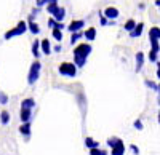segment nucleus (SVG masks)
<instances>
[{
    "instance_id": "obj_1",
    "label": "nucleus",
    "mask_w": 160,
    "mask_h": 155,
    "mask_svg": "<svg viewBox=\"0 0 160 155\" xmlns=\"http://www.w3.org/2000/svg\"><path fill=\"white\" fill-rule=\"evenodd\" d=\"M91 53V45L90 43H80L74 48V62L77 67H83L87 64V58Z\"/></svg>"
},
{
    "instance_id": "obj_2",
    "label": "nucleus",
    "mask_w": 160,
    "mask_h": 155,
    "mask_svg": "<svg viewBox=\"0 0 160 155\" xmlns=\"http://www.w3.org/2000/svg\"><path fill=\"white\" fill-rule=\"evenodd\" d=\"M40 69H42V64H40L38 61H34V62H32V66H31V69H29V75H28V82H29V85H34V83L38 80Z\"/></svg>"
},
{
    "instance_id": "obj_3",
    "label": "nucleus",
    "mask_w": 160,
    "mask_h": 155,
    "mask_svg": "<svg viewBox=\"0 0 160 155\" xmlns=\"http://www.w3.org/2000/svg\"><path fill=\"white\" fill-rule=\"evenodd\" d=\"M28 29H29V26L26 24L24 21H19V22H18V26H16L15 29H11V31H8V32L5 34V40H10L11 37H16V35H22Z\"/></svg>"
},
{
    "instance_id": "obj_4",
    "label": "nucleus",
    "mask_w": 160,
    "mask_h": 155,
    "mask_svg": "<svg viewBox=\"0 0 160 155\" xmlns=\"http://www.w3.org/2000/svg\"><path fill=\"white\" fill-rule=\"evenodd\" d=\"M59 74L66 77H75L77 74V64L75 62H62L59 66Z\"/></svg>"
},
{
    "instance_id": "obj_5",
    "label": "nucleus",
    "mask_w": 160,
    "mask_h": 155,
    "mask_svg": "<svg viewBox=\"0 0 160 155\" xmlns=\"http://www.w3.org/2000/svg\"><path fill=\"white\" fill-rule=\"evenodd\" d=\"M104 16L108 18V19H115V18H118V10L115 8V7H108L104 10Z\"/></svg>"
},
{
    "instance_id": "obj_6",
    "label": "nucleus",
    "mask_w": 160,
    "mask_h": 155,
    "mask_svg": "<svg viewBox=\"0 0 160 155\" xmlns=\"http://www.w3.org/2000/svg\"><path fill=\"white\" fill-rule=\"evenodd\" d=\"M85 26V22L82 21V19H77V21H72L69 26H68V29L71 31V32H78L80 29H82Z\"/></svg>"
},
{
    "instance_id": "obj_7",
    "label": "nucleus",
    "mask_w": 160,
    "mask_h": 155,
    "mask_svg": "<svg viewBox=\"0 0 160 155\" xmlns=\"http://www.w3.org/2000/svg\"><path fill=\"white\" fill-rule=\"evenodd\" d=\"M32 109H21V114H19V117H21V122H31L32 119Z\"/></svg>"
},
{
    "instance_id": "obj_8",
    "label": "nucleus",
    "mask_w": 160,
    "mask_h": 155,
    "mask_svg": "<svg viewBox=\"0 0 160 155\" xmlns=\"http://www.w3.org/2000/svg\"><path fill=\"white\" fill-rule=\"evenodd\" d=\"M123 153H125V144H123V141H122V143H118L115 147H112L111 155H123Z\"/></svg>"
},
{
    "instance_id": "obj_9",
    "label": "nucleus",
    "mask_w": 160,
    "mask_h": 155,
    "mask_svg": "<svg viewBox=\"0 0 160 155\" xmlns=\"http://www.w3.org/2000/svg\"><path fill=\"white\" fill-rule=\"evenodd\" d=\"M19 133H21L22 136L28 138V136L31 134V123H29V122H24V123L19 126Z\"/></svg>"
},
{
    "instance_id": "obj_10",
    "label": "nucleus",
    "mask_w": 160,
    "mask_h": 155,
    "mask_svg": "<svg viewBox=\"0 0 160 155\" xmlns=\"http://www.w3.org/2000/svg\"><path fill=\"white\" fill-rule=\"evenodd\" d=\"M64 16H66V10H64L62 7H58V8H56V11L53 13V18H55L56 21H62V19H64Z\"/></svg>"
},
{
    "instance_id": "obj_11",
    "label": "nucleus",
    "mask_w": 160,
    "mask_h": 155,
    "mask_svg": "<svg viewBox=\"0 0 160 155\" xmlns=\"http://www.w3.org/2000/svg\"><path fill=\"white\" fill-rule=\"evenodd\" d=\"M142 29H144V24H142V22H139V24H136V27L130 32V35H131L133 38H138V37L142 34Z\"/></svg>"
},
{
    "instance_id": "obj_12",
    "label": "nucleus",
    "mask_w": 160,
    "mask_h": 155,
    "mask_svg": "<svg viewBox=\"0 0 160 155\" xmlns=\"http://www.w3.org/2000/svg\"><path fill=\"white\" fill-rule=\"evenodd\" d=\"M32 107H35V101L32 98H28L21 102V109H32Z\"/></svg>"
},
{
    "instance_id": "obj_13",
    "label": "nucleus",
    "mask_w": 160,
    "mask_h": 155,
    "mask_svg": "<svg viewBox=\"0 0 160 155\" xmlns=\"http://www.w3.org/2000/svg\"><path fill=\"white\" fill-rule=\"evenodd\" d=\"M40 45H42V53L48 56V55L51 53V45H50V42H48L47 38H45V40H42V42H40Z\"/></svg>"
},
{
    "instance_id": "obj_14",
    "label": "nucleus",
    "mask_w": 160,
    "mask_h": 155,
    "mask_svg": "<svg viewBox=\"0 0 160 155\" xmlns=\"http://www.w3.org/2000/svg\"><path fill=\"white\" fill-rule=\"evenodd\" d=\"M83 35H85L87 40H90V42H91V40H95V38H96V29H95V27H90V29L85 31Z\"/></svg>"
},
{
    "instance_id": "obj_15",
    "label": "nucleus",
    "mask_w": 160,
    "mask_h": 155,
    "mask_svg": "<svg viewBox=\"0 0 160 155\" xmlns=\"http://www.w3.org/2000/svg\"><path fill=\"white\" fill-rule=\"evenodd\" d=\"M142 64H144V55L141 51H138V55H136V72H139L142 69Z\"/></svg>"
},
{
    "instance_id": "obj_16",
    "label": "nucleus",
    "mask_w": 160,
    "mask_h": 155,
    "mask_svg": "<svg viewBox=\"0 0 160 155\" xmlns=\"http://www.w3.org/2000/svg\"><path fill=\"white\" fill-rule=\"evenodd\" d=\"M85 146L88 149H95V147H99V143H98V141H95L93 138H85Z\"/></svg>"
},
{
    "instance_id": "obj_17",
    "label": "nucleus",
    "mask_w": 160,
    "mask_h": 155,
    "mask_svg": "<svg viewBox=\"0 0 160 155\" xmlns=\"http://www.w3.org/2000/svg\"><path fill=\"white\" fill-rule=\"evenodd\" d=\"M40 48H42V45H40L38 40H35V42L32 43V55L35 56V59L40 56Z\"/></svg>"
},
{
    "instance_id": "obj_18",
    "label": "nucleus",
    "mask_w": 160,
    "mask_h": 155,
    "mask_svg": "<svg viewBox=\"0 0 160 155\" xmlns=\"http://www.w3.org/2000/svg\"><path fill=\"white\" fill-rule=\"evenodd\" d=\"M28 26H29V31H31L34 35H37V34L40 32V27H38V26H37L34 21H31V19H29V24H28Z\"/></svg>"
},
{
    "instance_id": "obj_19",
    "label": "nucleus",
    "mask_w": 160,
    "mask_h": 155,
    "mask_svg": "<svg viewBox=\"0 0 160 155\" xmlns=\"http://www.w3.org/2000/svg\"><path fill=\"white\" fill-rule=\"evenodd\" d=\"M149 38H158L160 40V27H152L149 31Z\"/></svg>"
},
{
    "instance_id": "obj_20",
    "label": "nucleus",
    "mask_w": 160,
    "mask_h": 155,
    "mask_svg": "<svg viewBox=\"0 0 160 155\" xmlns=\"http://www.w3.org/2000/svg\"><path fill=\"white\" fill-rule=\"evenodd\" d=\"M151 40V50L157 51V53H160V45H158V38H149Z\"/></svg>"
},
{
    "instance_id": "obj_21",
    "label": "nucleus",
    "mask_w": 160,
    "mask_h": 155,
    "mask_svg": "<svg viewBox=\"0 0 160 155\" xmlns=\"http://www.w3.org/2000/svg\"><path fill=\"white\" fill-rule=\"evenodd\" d=\"M0 122H2V125H8L10 122V114L7 110H3L2 114H0Z\"/></svg>"
},
{
    "instance_id": "obj_22",
    "label": "nucleus",
    "mask_w": 160,
    "mask_h": 155,
    "mask_svg": "<svg viewBox=\"0 0 160 155\" xmlns=\"http://www.w3.org/2000/svg\"><path fill=\"white\" fill-rule=\"evenodd\" d=\"M123 27H125V31H128V32H131L133 29H135V27H136V22H135V21H133V19H128V21L125 22V26H123Z\"/></svg>"
},
{
    "instance_id": "obj_23",
    "label": "nucleus",
    "mask_w": 160,
    "mask_h": 155,
    "mask_svg": "<svg viewBox=\"0 0 160 155\" xmlns=\"http://www.w3.org/2000/svg\"><path fill=\"white\" fill-rule=\"evenodd\" d=\"M118 143H122V139H120V138H109L108 139V146L112 149V147H115Z\"/></svg>"
},
{
    "instance_id": "obj_24",
    "label": "nucleus",
    "mask_w": 160,
    "mask_h": 155,
    "mask_svg": "<svg viewBox=\"0 0 160 155\" xmlns=\"http://www.w3.org/2000/svg\"><path fill=\"white\" fill-rule=\"evenodd\" d=\"M90 155H108V152L99 147H95V149H90Z\"/></svg>"
},
{
    "instance_id": "obj_25",
    "label": "nucleus",
    "mask_w": 160,
    "mask_h": 155,
    "mask_svg": "<svg viewBox=\"0 0 160 155\" xmlns=\"http://www.w3.org/2000/svg\"><path fill=\"white\" fill-rule=\"evenodd\" d=\"M53 37H55L58 42H61L62 40V31L61 29H53Z\"/></svg>"
},
{
    "instance_id": "obj_26",
    "label": "nucleus",
    "mask_w": 160,
    "mask_h": 155,
    "mask_svg": "<svg viewBox=\"0 0 160 155\" xmlns=\"http://www.w3.org/2000/svg\"><path fill=\"white\" fill-rule=\"evenodd\" d=\"M56 8H58V2H53V3H48V7H47V10H48V13H50V15H53V13L56 11Z\"/></svg>"
},
{
    "instance_id": "obj_27",
    "label": "nucleus",
    "mask_w": 160,
    "mask_h": 155,
    "mask_svg": "<svg viewBox=\"0 0 160 155\" xmlns=\"http://www.w3.org/2000/svg\"><path fill=\"white\" fill-rule=\"evenodd\" d=\"M80 37H82L80 31H78V32H72V37H71V43H72V45H74V43H77V40H78Z\"/></svg>"
},
{
    "instance_id": "obj_28",
    "label": "nucleus",
    "mask_w": 160,
    "mask_h": 155,
    "mask_svg": "<svg viewBox=\"0 0 160 155\" xmlns=\"http://www.w3.org/2000/svg\"><path fill=\"white\" fill-rule=\"evenodd\" d=\"M144 83H146V86H148V88H151V90H155V91H158V85H157V83H154V82H151V80H146Z\"/></svg>"
},
{
    "instance_id": "obj_29",
    "label": "nucleus",
    "mask_w": 160,
    "mask_h": 155,
    "mask_svg": "<svg viewBox=\"0 0 160 155\" xmlns=\"http://www.w3.org/2000/svg\"><path fill=\"white\" fill-rule=\"evenodd\" d=\"M157 56H158L157 51H154V50L149 51V61H151V62H157Z\"/></svg>"
},
{
    "instance_id": "obj_30",
    "label": "nucleus",
    "mask_w": 160,
    "mask_h": 155,
    "mask_svg": "<svg viewBox=\"0 0 160 155\" xmlns=\"http://www.w3.org/2000/svg\"><path fill=\"white\" fill-rule=\"evenodd\" d=\"M0 104H8V96L3 93H0Z\"/></svg>"
},
{
    "instance_id": "obj_31",
    "label": "nucleus",
    "mask_w": 160,
    "mask_h": 155,
    "mask_svg": "<svg viewBox=\"0 0 160 155\" xmlns=\"http://www.w3.org/2000/svg\"><path fill=\"white\" fill-rule=\"evenodd\" d=\"M99 19H101V26H106V24H108V18H106L104 13H101V11H99Z\"/></svg>"
},
{
    "instance_id": "obj_32",
    "label": "nucleus",
    "mask_w": 160,
    "mask_h": 155,
    "mask_svg": "<svg viewBox=\"0 0 160 155\" xmlns=\"http://www.w3.org/2000/svg\"><path fill=\"white\" fill-rule=\"evenodd\" d=\"M133 126H135L136 130H139V131H141V130H142V122H141V120H135V123H133Z\"/></svg>"
},
{
    "instance_id": "obj_33",
    "label": "nucleus",
    "mask_w": 160,
    "mask_h": 155,
    "mask_svg": "<svg viewBox=\"0 0 160 155\" xmlns=\"http://www.w3.org/2000/svg\"><path fill=\"white\" fill-rule=\"evenodd\" d=\"M56 24H58V21H56L55 18L48 19V26H50V27H53V29H55V27H56Z\"/></svg>"
},
{
    "instance_id": "obj_34",
    "label": "nucleus",
    "mask_w": 160,
    "mask_h": 155,
    "mask_svg": "<svg viewBox=\"0 0 160 155\" xmlns=\"http://www.w3.org/2000/svg\"><path fill=\"white\" fill-rule=\"evenodd\" d=\"M130 149H131V152L135 153V155H138V153H139V149H138V146H135V144H131V146H130Z\"/></svg>"
},
{
    "instance_id": "obj_35",
    "label": "nucleus",
    "mask_w": 160,
    "mask_h": 155,
    "mask_svg": "<svg viewBox=\"0 0 160 155\" xmlns=\"http://www.w3.org/2000/svg\"><path fill=\"white\" fill-rule=\"evenodd\" d=\"M47 3V0H37V5L38 7H42V5H45Z\"/></svg>"
},
{
    "instance_id": "obj_36",
    "label": "nucleus",
    "mask_w": 160,
    "mask_h": 155,
    "mask_svg": "<svg viewBox=\"0 0 160 155\" xmlns=\"http://www.w3.org/2000/svg\"><path fill=\"white\" fill-rule=\"evenodd\" d=\"M157 77L160 79V62H157Z\"/></svg>"
},
{
    "instance_id": "obj_37",
    "label": "nucleus",
    "mask_w": 160,
    "mask_h": 155,
    "mask_svg": "<svg viewBox=\"0 0 160 155\" xmlns=\"http://www.w3.org/2000/svg\"><path fill=\"white\" fill-rule=\"evenodd\" d=\"M53 2H58V0H47V3H53Z\"/></svg>"
},
{
    "instance_id": "obj_38",
    "label": "nucleus",
    "mask_w": 160,
    "mask_h": 155,
    "mask_svg": "<svg viewBox=\"0 0 160 155\" xmlns=\"http://www.w3.org/2000/svg\"><path fill=\"white\" fill-rule=\"evenodd\" d=\"M158 104H160V85H158Z\"/></svg>"
},
{
    "instance_id": "obj_39",
    "label": "nucleus",
    "mask_w": 160,
    "mask_h": 155,
    "mask_svg": "<svg viewBox=\"0 0 160 155\" xmlns=\"http://www.w3.org/2000/svg\"><path fill=\"white\" fill-rule=\"evenodd\" d=\"M155 5H157V7H160V0H155Z\"/></svg>"
},
{
    "instance_id": "obj_40",
    "label": "nucleus",
    "mask_w": 160,
    "mask_h": 155,
    "mask_svg": "<svg viewBox=\"0 0 160 155\" xmlns=\"http://www.w3.org/2000/svg\"><path fill=\"white\" fill-rule=\"evenodd\" d=\"M158 123H160V112H158Z\"/></svg>"
},
{
    "instance_id": "obj_41",
    "label": "nucleus",
    "mask_w": 160,
    "mask_h": 155,
    "mask_svg": "<svg viewBox=\"0 0 160 155\" xmlns=\"http://www.w3.org/2000/svg\"><path fill=\"white\" fill-rule=\"evenodd\" d=\"M158 8H160V7H158Z\"/></svg>"
}]
</instances>
